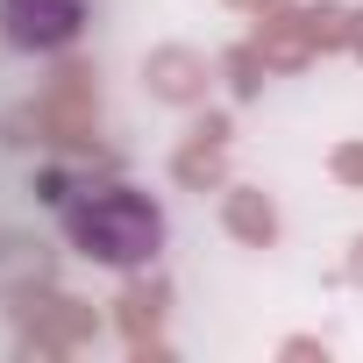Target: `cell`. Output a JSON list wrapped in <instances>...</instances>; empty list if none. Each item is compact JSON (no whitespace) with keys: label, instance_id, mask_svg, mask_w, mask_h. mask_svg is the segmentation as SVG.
<instances>
[{"label":"cell","instance_id":"7a4b0ae2","mask_svg":"<svg viewBox=\"0 0 363 363\" xmlns=\"http://www.w3.org/2000/svg\"><path fill=\"white\" fill-rule=\"evenodd\" d=\"M79 29H86V0H0V36L29 57L79 43Z\"/></svg>","mask_w":363,"mask_h":363},{"label":"cell","instance_id":"6da1fadb","mask_svg":"<svg viewBox=\"0 0 363 363\" xmlns=\"http://www.w3.org/2000/svg\"><path fill=\"white\" fill-rule=\"evenodd\" d=\"M65 235L79 257L107 264V271H143L157 264L164 250V214L150 193H128V186H100V193H79L65 207Z\"/></svg>","mask_w":363,"mask_h":363}]
</instances>
